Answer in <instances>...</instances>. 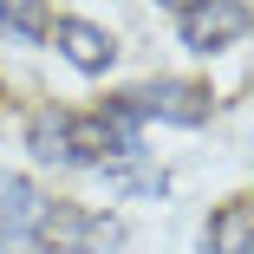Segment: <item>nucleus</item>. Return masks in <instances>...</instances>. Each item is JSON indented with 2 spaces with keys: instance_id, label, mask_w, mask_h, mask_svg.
<instances>
[{
  "instance_id": "obj_1",
  "label": "nucleus",
  "mask_w": 254,
  "mask_h": 254,
  "mask_svg": "<svg viewBox=\"0 0 254 254\" xmlns=\"http://www.w3.org/2000/svg\"><path fill=\"white\" fill-rule=\"evenodd\" d=\"M248 26H254V13L235 7V0H189V7H176V33H183L189 53H222Z\"/></svg>"
},
{
  "instance_id": "obj_2",
  "label": "nucleus",
  "mask_w": 254,
  "mask_h": 254,
  "mask_svg": "<svg viewBox=\"0 0 254 254\" xmlns=\"http://www.w3.org/2000/svg\"><path fill=\"white\" fill-rule=\"evenodd\" d=\"M111 105H118L130 124H143V118H163V124H202V118L215 111L202 85H143V91L111 98Z\"/></svg>"
},
{
  "instance_id": "obj_3",
  "label": "nucleus",
  "mask_w": 254,
  "mask_h": 254,
  "mask_svg": "<svg viewBox=\"0 0 254 254\" xmlns=\"http://www.w3.org/2000/svg\"><path fill=\"white\" fill-rule=\"evenodd\" d=\"M46 215H53V202L39 195V183L20 170H0V235H39Z\"/></svg>"
},
{
  "instance_id": "obj_4",
  "label": "nucleus",
  "mask_w": 254,
  "mask_h": 254,
  "mask_svg": "<svg viewBox=\"0 0 254 254\" xmlns=\"http://www.w3.org/2000/svg\"><path fill=\"white\" fill-rule=\"evenodd\" d=\"M46 235H53L59 248H72V254H105V248L118 241V222H111V215H85V209H59V202H53L39 241H46Z\"/></svg>"
},
{
  "instance_id": "obj_5",
  "label": "nucleus",
  "mask_w": 254,
  "mask_h": 254,
  "mask_svg": "<svg viewBox=\"0 0 254 254\" xmlns=\"http://www.w3.org/2000/svg\"><path fill=\"white\" fill-rule=\"evenodd\" d=\"M53 39H59V53H65L78 72H91V78H105V72L118 65V39L98 33L91 20H53Z\"/></svg>"
},
{
  "instance_id": "obj_6",
  "label": "nucleus",
  "mask_w": 254,
  "mask_h": 254,
  "mask_svg": "<svg viewBox=\"0 0 254 254\" xmlns=\"http://www.w3.org/2000/svg\"><path fill=\"white\" fill-rule=\"evenodd\" d=\"M26 150L39 163H72V111H39L33 124H26Z\"/></svg>"
},
{
  "instance_id": "obj_7",
  "label": "nucleus",
  "mask_w": 254,
  "mask_h": 254,
  "mask_svg": "<svg viewBox=\"0 0 254 254\" xmlns=\"http://www.w3.org/2000/svg\"><path fill=\"white\" fill-rule=\"evenodd\" d=\"M209 254H254V202H235L209 222Z\"/></svg>"
},
{
  "instance_id": "obj_8",
  "label": "nucleus",
  "mask_w": 254,
  "mask_h": 254,
  "mask_svg": "<svg viewBox=\"0 0 254 254\" xmlns=\"http://www.w3.org/2000/svg\"><path fill=\"white\" fill-rule=\"evenodd\" d=\"M0 33L7 39H46L53 33V13L46 7H0Z\"/></svg>"
},
{
  "instance_id": "obj_9",
  "label": "nucleus",
  "mask_w": 254,
  "mask_h": 254,
  "mask_svg": "<svg viewBox=\"0 0 254 254\" xmlns=\"http://www.w3.org/2000/svg\"><path fill=\"white\" fill-rule=\"evenodd\" d=\"M105 176H118L124 195H163V176H157V170H137V163H130V170H105Z\"/></svg>"
},
{
  "instance_id": "obj_10",
  "label": "nucleus",
  "mask_w": 254,
  "mask_h": 254,
  "mask_svg": "<svg viewBox=\"0 0 254 254\" xmlns=\"http://www.w3.org/2000/svg\"><path fill=\"white\" fill-rule=\"evenodd\" d=\"M0 254H53L39 235H0Z\"/></svg>"
}]
</instances>
